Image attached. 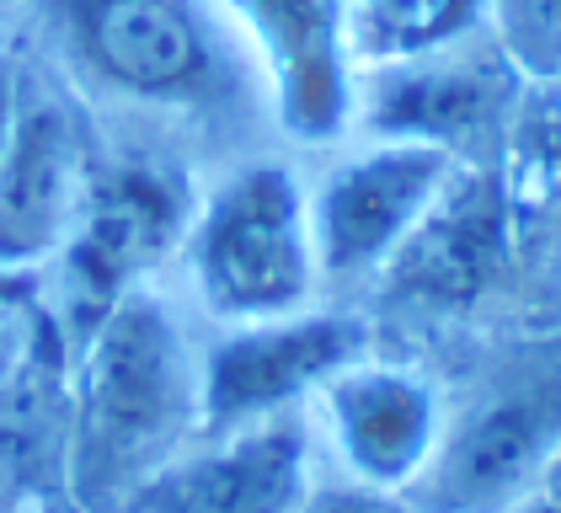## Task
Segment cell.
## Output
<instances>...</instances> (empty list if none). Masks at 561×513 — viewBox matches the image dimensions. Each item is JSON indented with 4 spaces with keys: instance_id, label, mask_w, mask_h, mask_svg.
I'll return each instance as SVG.
<instances>
[{
    "instance_id": "cell-1",
    "label": "cell",
    "mask_w": 561,
    "mask_h": 513,
    "mask_svg": "<svg viewBox=\"0 0 561 513\" xmlns=\"http://www.w3.org/2000/svg\"><path fill=\"white\" fill-rule=\"evenodd\" d=\"M198 433V358L172 310L129 289L87 338L70 401L65 481L87 513H118Z\"/></svg>"
},
{
    "instance_id": "cell-2",
    "label": "cell",
    "mask_w": 561,
    "mask_h": 513,
    "mask_svg": "<svg viewBox=\"0 0 561 513\" xmlns=\"http://www.w3.org/2000/svg\"><path fill=\"white\" fill-rule=\"evenodd\" d=\"M182 267L193 299L219 327L310 310L321 295V262L300 171L273 156H252L225 171L187 214Z\"/></svg>"
},
{
    "instance_id": "cell-3",
    "label": "cell",
    "mask_w": 561,
    "mask_h": 513,
    "mask_svg": "<svg viewBox=\"0 0 561 513\" xmlns=\"http://www.w3.org/2000/svg\"><path fill=\"white\" fill-rule=\"evenodd\" d=\"M460 161L466 156L423 139H380V134L337 156L310 187L321 284L386 278V267L417 236V225L428 219Z\"/></svg>"
},
{
    "instance_id": "cell-4",
    "label": "cell",
    "mask_w": 561,
    "mask_h": 513,
    "mask_svg": "<svg viewBox=\"0 0 561 513\" xmlns=\"http://www.w3.org/2000/svg\"><path fill=\"white\" fill-rule=\"evenodd\" d=\"M65 38L91 81L139 107L204 113L236 91L198 0H65Z\"/></svg>"
},
{
    "instance_id": "cell-5",
    "label": "cell",
    "mask_w": 561,
    "mask_h": 513,
    "mask_svg": "<svg viewBox=\"0 0 561 513\" xmlns=\"http://www.w3.org/2000/svg\"><path fill=\"white\" fill-rule=\"evenodd\" d=\"M257 65L273 124L300 150H332L358 118L347 0H215Z\"/></svg>"
},
{
    "instance_id": "cell-6",
    "label": "cell",
    "mask_w": 561,
    "mask_h": 513,
    "mask_svg": "<svg viewBox=\"0 0 561 513\" xmlns=\"http://www.w3.org/2000/svg\"><path fill=\"white\" fill-rule=\"evenodd\" d=\"M353 358H364V327L321 305L225 327V338L198 358V433L305 412L316 390Z\"/></svg>"
},
{
    "instance_id": "cell-7",
    "label": "cell",
    "mask_w": 561,
    "mask_h": 513,
    "mask_svg": "<svg viewBox=\"0 0 561 513\" xmlns=\"http://www.w3.org/2000/svg\"><path fill=\"white\" fill-rule=\"evenodd\" d=\"M305 412L337 476L380 492H407V498L423 487L449 433V412L428 375L369 353L337 369Z\"/></svg>"
},
{
    "instance_id": "cell-8",
    "label": "cell",
    "mask_w": 561,
    "mask_h": 513,
    "mask_svg": "<svg viewBox=\"0 0 561 513\" xmlns=\"http://www.w3.org/2000/svg\"><path fill=\"white\" fill-rule=\"evenodd\" d=\"M316 481L310 412H284L176 449L118 513H300Z\"/></svg>"
},
{
    "instance_id": "cell-9",
    "label": "cell",
    "mask_w": 561,
    "mask_h": 513,
    "mask_svg": "<svg viewBox=\"0 0 561 513\" xmlns=\"http://www.w3.org/2000/svg\"><path fill=\"white\" fill-rule=\"evenodd\" d=\"M187 204L172 187V176L156 167H124L96 171L87 182L81 219L65 241V289L76 299L81 327H96L118 299L139 289V278L156 267V256L182 247L187 230Z\"/></svg>"
},
{
    "instance_id": "cell-10",
    "label": "cell",
    "mask_w": 561,
    "mask_h": 513,
    "mask_svg": "<svg viewBox=\"0 0 561 513\" xmlns=\"http://www.w3.org/2000/svg\"><path fill=\"white\" fill-rule=\"evenodd\" d=\"M87 182L70 113L54 96L22 102L0 156V273H33L65 252L87 204Z\"/></svg>"
},
{
    "instance_id": "cell-11",
    "label": "cell",
    "mask_w": 561,
    "mask_h": 513,
    "mask_svg": "<svg viewBox=\"0 0 561 513\" xmlns=\"http://www.w3.org/2000/svg\"><path fill=\"white\" fill-rule=\"evenodd\" d=\"M364 76H369V86L358 81V118H353V128L369 124V134H380V139H423V145H438V150L460 156L466 139L481 134L503 113L514 65L492 70L476 54L449 48V54H433V59L364 70Z\"/></svg>"
},
{
    "instance_id": "cell-12",
    "label": "cell",
    "mask_w": 561,
    "mask_h": 513,
    "mask_svg": "<svg viewBox=\"0 0 561 513\" xmlns=\"http://www.w3.org/2000/svg\"><path fill=\"white\" fill-rule=\"evenodd\" d=\"M508 256V198L492 176L460 161L417 236L401 247L386 278L417 305H471Z\"/></svg>"
},
{
    "instance_id": "cell-13",
    "label": "cell",
    "mask_w": 561,
    "mask_h": 513,
    "mask_svg": "<svg viewBox=\"0 0 561 513\" xmlns=\"http://www.w3.org/2000/svg\"><path fill=\"white\" fill-rule=\"evenodd\" d=\"M486 16L492 0H347L358 76L466 48Z\"/></svg>"
},
{
    "instance_id": "cell-14",
    "label": "cell",
    "mask_w": 561,
    "mask_h": 513,
    "mask_svg": "<svg viewBox=\"0 0 561 513\" xmlns=\"http://www.w3.org/2000/svg\"><path fill=\"white\" fill-rule=\"evenodd\" d=\"M492 16L514 70L561 81V0H492Z\"/></svg>"
},
{
    "instance_id": "cell-15",
    "label": "cell",
    "mask_w": 561,
    "mask_h": 513,
    "mask_svg": "<svg viewBox=\"0 0 561 513\" xmlns=\"http://www.w3.org/2000/svg\"><path fill=\"white\" fill-rule=\"evenodd\" d=\"M518 134V182L535 204L561 209V81H546V91L529 102Z\"/></svg>"
},
{
    "instance_id": "cell-16",
    "label": "cell",
    "mask_w": 561,
    "mask_h": 513,
    "mask_svg": "<svg viewBox=\"0 0 561 513\" xmlns=\"http://www.w3.org/2000/svg\"><path fill=\"white\" fill-rule=\"evenodd\" d=\"M300 513H423L407 492H380V487H364V481H316V492L305 498Z\"/></svg>"
},
{
    "instance_id": "cell-17",
    "label": "cell",
    "mask_w": 561,
    "mask_h": 513,
    "mask_svg": "<svg viewBox=\"0 0 561 513\" xmlns=\"http://www.w3.org/2000/svg\"><path fill=\"white\" fill-rule=\"evenodd\" d=\"M508 513H561V433H557V444L546 449V460L535 466L529 487L508 503Z\"/></svg>"
},
{
    "instance_id": "cell-18",
    "label": "cell",
    "mask_w": 561,
    "mask_h": 513,
    "mask_svg": "<svg viewBox=\"0 0 561 513\" xmlns=\"http://www.w3.org/2000/svg\"><path fill=\"white\" fill-rule=\"evenodd\" d=\"M16 113H22V91H16V76H11V65L0 59V156H5V145H11Z\"/></svg>"
}]
</instances>
